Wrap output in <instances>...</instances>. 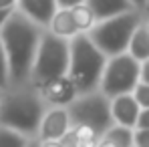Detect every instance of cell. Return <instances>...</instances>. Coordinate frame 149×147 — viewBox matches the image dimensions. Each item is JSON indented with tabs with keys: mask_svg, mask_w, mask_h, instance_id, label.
<instances>
[{
	"mask_svg": "<svg viewBox=\"0 0 149 147\" xmlns=\"http://www.w3.org/2000/svg\"><path fill=\"white\" fill-rule=\"evenodd\" d=\"M45 28L32 22L18 8L10 14L6 24L0 30V42L4 47L8 69H10V85L30 83V73L34 67V59L40 47Z\"/></svg>",
	"mask_w": 149,
	"mask_h": 147,
	"instance_id": "cell-1",
	"label": "cell"
},
{
	"mask_svg": "<svg viewBox=\"0 0 149 147\" xmlns=\"http://www.w3.org/2000/svg\"><path fill=\"white\" fill-rule=\"evenodd\" d=\"M47 111V103L32 83L10 85L0 91V127L18 131L28 139L38 137Z\"/></svg>",
	"mask_w": 149,
	"mask_h": 147,
	"instance_id": "cell-2",
	"label": "cell"
},
{
	"mask_svg": "<svg viewBox=\"0 0 149 147\" xmlns=\"http://www.w3.org/2000/svg\"><path fill=\"white\" fill-rule=\"evenodd\" d=\"M107 63L109 59L93 45L89 34H79L71 40V67L67 77L74 83L79 97L101 89Z\"/></svg>",
	"mask_w": 149,
	"mask_h": 147,
	"instance_id": "cell-3",
	"label": "cell"
},
{
	"mask_svg": "<svg viewBox=\"0 0 149 147\" xmlns=\"http://www.w3.org/2000/svg\"><path fill=\"white\" fill-rule=\"evenodd\" d=\"M145 18H147V14L141 10H131V12L119 14L115 18L97 22L95 28L89 32V38L107 59L125 54L129 50L135 30L145 22Z\"/></svg>",
	"mask_w": 149,
	"mask_h": 147,
	"instance_id": "cell-4",
	"label": "cell"
},
{
	"mask_svg": "<svg viewBox=\"0 0 149 147\" xmlns=\"http://www.w3.org/2000/svg\"><path fill=\"white\" fill-rule=\"evenodd\" d=\"M69 67H71V40L58 38L52 32L45 30L30 73V83L34 87H40L54 79L67 77Z\"/></svg>",
	"mask_w": 149,
	"mask_h": 147,
	"instance_id": "cell-5",
	"label": "cell"
},
{
	"mask_svg": "<svg viewBox=\"0 0 149 147\" xmlns=\"http://www.w3.org/2000/svg\"><path fill=\"white\" fill-rule=\"evenodd\" d=\"M139 83H141V63L135 61L129 52H125L109 59L99 91L113 101L123 95H133Z\"/></svg>",
	"mask_w": 149,
	"mask_h": 147,
	"instance_id": "cell-6",
	"label": "cell"
},
{
	"mask_svg": "<svg viewBox=\"0 0 149 147\" xmlns=\"http://www.w3.org/2000/svg\"><path fill=\"white\" fill-rule=\"evenodd\" d=\"M73 127H91L101 137L115 125L111 115V99L105 97L101 91H95L91 95H83L67 109Z\"/></svg>",
	"mask_w": 149,
	"mask_h": 147,
	"instance_id": "cell-7",
	"label": "cell"
},
{
	"mask_svg": "<svg viewBox=\"0 0 149 147\" xmlns=\"http://www.w3.org/2000/svg\"><path fill=\"white\" fill-rule=\"evenodd\" d=\"M36 89H38L40 97L47 103L49 109H69L79 99V91H77L74 83L69 77L54 79V81L45 83V85H40Z\"/></svg>",
	"mask_w": 149,
	"mask_h": 147,
	"instance_id": "cell-8",
	"label": "cell"
},
{
	"mask_svg": "<svg viewBox=\"0 0 149 147\" xmlns=\"http://www.w3.org/2000/svg\"><path fill=\"white\" fill-rule=\"evenodd\" d=\"M71 129H73V123H71L67 109H49L40 123L38 139L40 141H61Z\"/></svg>",
	"mask_w": 149,
	"mask_h": 147,
	"instance_id": "cell-9",
	"label": "cell"
},
{
	"mask_svg": "<svg viewBox=\"0 0 149 147\" xmlns=\"http://www.w3.org/2000/svg\"><path fill=\"white\" fill-rule=\"evenodd\" d=\"M141 107L139 103L135 101L133 95H123V97H117L111 101V115H113V121L115 125H121L127 129H137V123H139V115H141Z\"/></svg>",
	"mask_w": 149,
	"mask_h": 147,
	"instance_id": "cell-10",
	"label": "cell"
},
{
	"mask_svg": "<svg viewBox=\"0 0 149 147\" xmlns=\"http://www.w3.org/2000/svg\"><path fill=\"white\" fill-rule=\"evenodd\" d=\"M24 16H28L32 22L42 26L45 30L50 26L54 14L58 12V4L56 0H18L16 6Z\"/></svg>",
	"mask_w": 149,
	"mask_h": 147,
	"instance_id": "cell-11",
	"label": "cell"
},
{
	"mask_svg": "<svg viewBox=\"0 0 149 147\" xmlns=\"http://www.w3.org/2000/svg\"><path fill=\"white\" fill-rule=\"evenodd\" d=\"M87 6L93 10L97 22L115 18V16L131 12V10H137L129 0H87Z\"/></svg>",
	"mask_w": 149,
	"mask_h": 147,
	"instance_id": "cell-12",
	"label": "cell"
},
{
	"mask_svg": "<svg viewBox=\"0 0 149 147\" xmlns=\"http://www.w3.org/2000/svg\"><path fill=\"white\" fill-rule=\"evenodd\" d=\"M135 61H139L141 65L149 61V22L145 18V22L139 26L131 38V45H129V50H127Z\"/></svg>",
	"mask_w": 149,
	"mask_h": 147,
	"instance_id": "cell-13",
	"label": "cell"
},
{
	"mask_svg": "<svg viewBox=\"0 0 149 147\" xmlns=\"http://www.w3.org/2000/svg\"><path fill=\"white\" fill-rule=\"evenodd\" d=\"M47 30L52 32L54 36H58V38H65V40H73L74 36L81 34V32L77 30V26H74L69 10H58V12L54 14V18H52V22H50V26Z\"/></svg>",
	"mask_w": 149,
	"mask_h": 147,
	"instance_id": "cell-14",
	"label": "cell"
},
{
	"mask_svg": "<svg viewBox=\"0 0 149 147\" xmlns=\"http://www.w3.org/2000/svg\"><path fill=\"white\" fill-rule=\"evenodd\" d=\"M69 12H71V18H73L74 26H77V30L81 34H89L95 28V24H97V18H95L93 10L87 4H79V6L71 8Z\"/></svg>",
	"mask_w": 149,
	"mask_h": 147,
	"instance_id": "cell-15",
	"label": "cell"
},
{
	"mask_svg": "<svg viewBox=\"0 0 149 147\" xmlns=\"http://www.w3.org/2000/svg\"><path fill=\"white\" fill-rule=\"evenodd\" d=\"M103 139H107L115 147H135V131L127 129V127H121V125H113L103 135Z\"/></svg>",
	"mask_w": 149,
	"mask_h": 147,
	"instance_id": "cell-16",
	"label": "cell"
},
{
	"mask_svg": "<svg viewBox=\"0 0 149 147\" xmlns=\"http://www.w3.org/2000/svg\"><path fill=\"white\" fill-rule=\"evenodd\" d=\"M28 141L30 139L22 133L12 131L8 127H0V147H26Z\"/></svg>",
	"mask_w": 149,
	"mask_h": 147,
	"instance_id": "cell-17",
	"label": "cell"
},
{
	"mask_svg": "<svg viewBox=\"0 0 149 147\" xmlns=\"http://www.w3.org/2000/svg\"><path fill=\"white\" fill-rule=\"evenodd\" d=\"M6 87H10V69H8V59L4 47L0 42V91H4Z\"/></svg>",
	"mask_w": 149,
	"mask_h": 147,
	"instance_id": "cell-18",
	"label": "cell"
},
{
	"mask_svg": "<svg viewBox=\"0 0 149 147\" xmlns=\"http://www.w3.org/2000/svg\"><path fill=\"white\" fill-rule=\"evenodd\" d=\"M133 97L139 103L141 109H149V85L147 83H139L137 89H135V93H133Z\"/></svg>",
	"mask_w": 149,
	"mask_h": 147,
	"instance_id": "cell-19",
	"label": "cell"
},
{
	"mask_svg": "<svg viewBox=\"0 0 149 147\" xmlns=\"http://www.w3.org/2000/svg\"><path fill=\"white\" fill-rule=\"evenodd\" d=\"M135 147H149V131L143 129L135 131Z\"/></svg>",
	"mask_w": 149,
	"mask_h": 147,
	"instance_id": "cell-20",
	"label": "cell"
},
{
	"mask_svg": "<svg viewBox=\"0 0 149 147\" xmlns=\"http://www.w3.org/2000/svg\"><path fill=\"white\" fill-rule=\"evenodd\" d=\"M58 4V10H71L79 4H87V0H56Z\"/></svg>",
	"mask_w": 149,
	"mask_h": 147,
	"instance_id": "cell-21",
	"label": "cell"
},
{
	"mask_svg": "<svg viewBox=\"0 0 149 147\" xmlns=\"http://www.w3.org/2000/svg\"><path fill=\"white\" fill-rule=\"evenodd\" d=\"M61 143H63L65 147H79V145H81V143H79V139H77V135H74V131H73V129H71V131H69V133H67V135H65L63 139H61Z\"/></svg>",
	"mask_w": 149,
	"mask_h": 147,
	"instance_id": "cell-22",
	"label": "cell"
},
{
	"mask_svg": "<svg viewBox=\"0 0 149 147\" xmlns=\"http://www.w3.org/2000/svg\"><path fill=\"white\" fill-rule=\"evenodd\" d=\"M137 129H143V131H149V109H143L141 115H139V123H137ZM135 129V131H137Z\"/></svg>",
	"mask_w": 149,
	"mask_h": 147,
	"instance_id": "cell-23",
	"label": "cell"
},
{
	"mask_svg": "<svg viewBox=\"0 0 149 147\" xmlns=\"http://www.w3.org/2000/svg\"><path fill=\"white\" fill-rule=\"evenodd\" d=\"M18 6V0H0V10H14Z\"/></svg>",
	"mask_w": 149,
	"mask_h": 147,
	"instance_id": "cell-24",
	"label": "cell"
},
{
	"mask_svg": "<svg viewBox=\"0 0 149 147\" xmlns=\"http://www.w3.org/2000/svg\"><path fill=\"white\" fill-rule=\"evenodd\" d=\"M141 83H147L149 85V61H145L141 65Z\"/></svg>",
	"mask_w": 149,
	"mask_h": 147,
	"instance_id": "cell-25",
	"label": "cell"
},
{
	"mask_svg": "<svg viewBox=\"0 0 149 147\" xmlns=\"http://www.w3.org/2000/svg\"><path fill=\"white\" fill-rule=\"evenodd\" d=\"M14 10H16V8H14ZM14 10H0V30H2V26L6 24V20L10 18V14H12Z\"/></svg>",
	"mask_w": 149,
	"mask_h": 147,
	"instance_id": "cell-26",
	"label": "cell"
},
{
	"mask_svg": "<svg viewBox=\"0 0 149 147\" xmlns=\"http://www.w3.org/2000/svg\"><path fill=\"white\" fill-rule=\"evenodd\" d=\"M137 10H141V12H145V8H147V0H129Z\"/></svg>",
	"mask_w": 149,
	"mask_h": 147,
	"instance_id": "cell-27",
	"label": "cell"
},
{
	"mask_svg": "<svg viewBox=\"0 0 149 147\" xmlns=\"http://www.w3.org/2000/svg\"><path fill=\"white\" fill-rule=\"evenodd\" d=\"M26 147H42V141L38 139V137H32L30 141H28V145Z\"/></svg>",
	"mask_w": 149,
	"mask_h": 147,
	"instance_id": "cell-28",
	"label": "cell"
},
{
	"mask_svg": "<svg viewBox=\"0 0 149 147\" xmlns=\"http://www.w3.org/2000/svg\"><path fill=\"white\" fill-rule=\"evenodd\" d=\"M42 147H65L61 141H42Z\"/></svg>",
	"mask_w": 149,
	"mask_h": 147,
	"instance_id": "cell-29",
	"label": "cell"
},
{
	"mask_svg": "<svg viewBox=\"0 0 149 147\" xmlns=\"http://www.w3.org/2000/svg\"><path fill=\"white\" fill-rule=\"evenodd\" d=\"M97 147H115V145H113V143H109L107 139H103V137H101V141L97 143Z\"/></svg>",
	"mask_w": 149,
	"mask_h": 147,
	"instance_id": "cell-30",
	"label": "cell"
},
{
	"mask_svg": "<svg viewBox=\"0 0 149 147\" xmlns=\"http://www.w3.org/2000/svg\"><path fill=\"white\" fill-rule=\"evenodd\" d=\"M145 14L149 16V0H147V8H145Z\"/></svg>",
	"mask_w": 149,
	"mask_h": 147,
	"instance_id": "cell-31",
	"label": "cell"
},
{
	"mask_svg": "<svg viewBox=\"0 0 149 147\" xmlns=\"http://www.w3.org/2000/svg\"><path fill=\"white\" fill-rule=\"evenodd\" d=\"M79 147H91V145H79Z\"/></svg>",
	"mask_w": 149,
	"mask_h": 147,
	"instance_id": "cell-32",
	"label": "cell"
},
{
	"mask_svg": "<svg viewBox=\"0 0 149 147\" xmlns=\"http://www.w3.org/2000/svg\"><path fill=\"white\" fill-rule=\"evenodd\" d=\"M147 22H149V16H147Z\"/></svg>",
	"mask_w": 149,
	"mask_h": 147,
	"instance_id": "cell-33",
	"label": "cell"
}]
</instances>
